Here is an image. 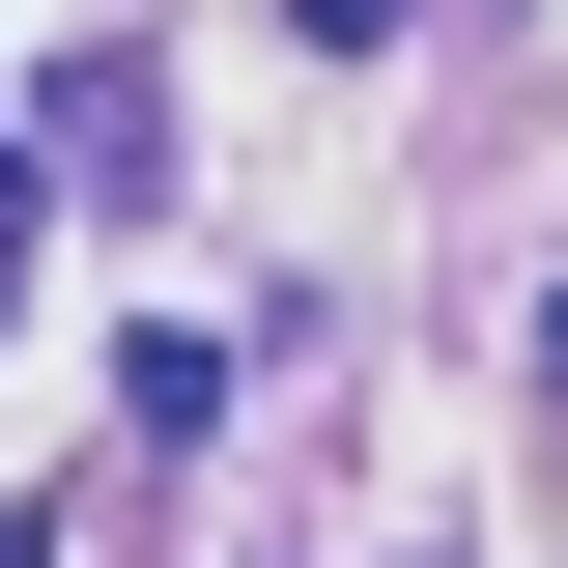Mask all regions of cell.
Returning a JSON list of instances; mask_svg holds the SVG:
<instances>
[{"mask_svg":"<svg viewBox=\"0 0 568 568\" xmlns=\"http://www.w3.org/2000/svg\"><path fill=\"white\" fill-rule=\"evenodd\" d=\"M29 171H85V200H171V85H142V58H58V85H29Z\"/></svg>","mask_w":568,"mask_h":568,"instance_id":"1","label":"cell"},{"mask_svg":"<svg viewBox=\"0 0 568 568\" xmlns=\"http://www.w3.org/2000/svg\"><path fill=\"white\" fill-rule=\"evenodd\" d=\"M398 29H426V0H284V58H398Z\"/></svg>","mask_w":568,"mask_h":568,"instance_id":"2","label":"cell"},{"mask_svg":"<svg viewBox=\"0 0 568 568\" xmlns=\"http://www.w3.org/2000/svg\"><path fill=\"white\" fill-rule=\"evenodd\" d=\"M0 568H58V511H0Z\"/></svg>","mask_w":568,"mask_h":568,"instance_id":"3","label":"cell"},{"mask_svg":"<svg viewBox=\"0 0 568 568\" xmlns=\"http://www.w3.org/2000/svg\"><path fill=\"white\" fill-rule=\"evenodd\" d=\"M540 398H568V284H540Z\"/></svg>","mask_w":568,"mask_h":568,"instance_id":"4","label":"cell"}]
</instances>
